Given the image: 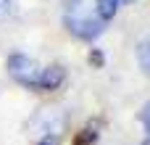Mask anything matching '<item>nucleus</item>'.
Returning a JSON list of instances; mask_svg holds the SVG:
<instances>
[{
	"label": "nucleus",
	"mask_w": 150,
	"mask_h": 145,
	"mask_svg": "<svg viewBox=\"0 0 150 145\" xmlns=\"http://www.w3.org/2000/svg\"><path fill=\"white\" fill-rule=\"evenodd\" d=\"M63 24L71 34H76L79 40H95L103 34L105 21L98 16L92 0H66V11H63Z\"/></svg>",
	"instance_id": "f257e3e1"
},
{
	"label": "nucleus",
	"mask_w": 150,
	"mask_h": 145,
	"mask_svg": "<svg viewBox=\"0 0 150 145\" xmlns=\"http://www.w3.org/2000/svg\"><path fill=\"white\" fill-rule=\"evenodd\" d=\"M8 74H11L21 87L40 90V74H42V69L37 66V61H32V58L16 53V55L8 58Z\"/></svg>",
	"instance_id": "f03ea898"
},
{
	"label": "nucleus",
	"mask_w": 150,
	"mask_h": 145,
	"mask_svg": "<svg viewBox=\"0 0 150 145\" xmlns=\"http://www.w3.org/2000/svg\"><path fill=\"white\" fill-rule=\"evenodd\" d=\"M63 79H66V71H63V66H47V69H42V74H40V90H58L61 85H63Z\"/></svg>",
	"instance_id": "7ed1b4c3"
},
{
	"label": "nucleus",
	"mask_w": 150,
	"mask_h": 145,
	"mask_svg": "<svg viewBox=\"0 0 150 145\" xmlns=\"http://www.w3.org/2000/svg\"><path fill=\"white\" fill-rule=\"evenodd\" d=\"M119 5H121V0H95V11H98V16H100L105 24L116 16Z\"/></svg>",
	"instance_id": "20e7f679"
},
{
	"label": "nucleus",
	"mask_w": 150,
	"mask_h": 145,
	"mask_svg": "<svg viewBox=\"0 0 150 145\" xmlns=\"http://www.w3.org/2000/svg\"><path fill=\"white\" fill-rule=\"evenodd\" d=\"M137 55H140V66L150 74V32L142 37V42H140V48H137Z\"/></svg>",
	"instance_id": "39448f33"
},
{
	"label": "nucleus",
	"mask_w": 150,
	"mask_h": 145,
	"mask_svg": "<svg viewBox=\"0 0 150 145\" xmlns=\"http://www.w3.org/2000/svg\"><path fill=\"white\" fill-rule=\"evenodd\" d=\"M95 140H98V132L95 129H82V135L76 137L74 145H90V143H95Z\"/></svg>",
	"instance_id": "423d86ee"
},
{
	"label": "nucleus",
	"mask_w": 150,
	"mask_h": 145,
	"mask_svg": "<svg viewBox=\"0 0 150 145\" xmlns=\"http://www.w3.org/2000/svg\"><path fill=\"white\" fill-rule=\"evenodd\" d=\"M11 8H13V0H0V21H3V18H8Z\"/></svg>",
	"instance_id": "0eeeda50"
},
{
	"label": "nucleus",
	"mask_w": 150,
	"mask_h": 145,
	"mask_svg": "<svg viewBox=\"0 0 150 145\" xmlns=\"http://www.w3.org/2000/svg\"><path fill=\"white\" fill-rule=\"evenodd\" d=\"M90 63L103 66V53H100V50H92V53H90Z\"/></svg>",
	"instance_id": "6e6552de"
},
{
	"label": "nucleus",
	"mask_w": 150,
	"mask_h": 145,
	"mask_svg": "<svg viewBox=\"0 0 150 145\" xmlns=\"http://www.w3.org/2000/svg\"><path fill=\"white\" fill-rule=\"evenodd\" d=\"M37 145H55V140H53V137H45V140H40Z\"/></svg>",
	"instance_id": "1a4fd4ad"
},
{
	"label": "nucleus",
	"mask_w": 150,
	"mask_h": 145,
	"mask_svg": "<svg viewBox=\"0 0 150 145\" xmlns=\"http://www.w3.org/2000/svg\"><path fill=\"white\" fill-rule=\"evenodd\" d=\"M148 127H150V122H148ZM145 145H150V137H148V143H145Z\"/></svg>",
	"instance_id": "9d476101"
},
{
	"label": "nucleus",
	"mask_w": 150,
	"mask_h": 145,
	"mask_svg": "<svg viewBox=\"0 0 150 145\" xmlns=\"http://www.w3.org/2000/svg\"><path fill=\"white\" fill-rule=\"evenodd\" d=\"M121 3H132V0H121Z\"/></svg>",
	"instance_id": "9b49d317"
}]
</instances>
